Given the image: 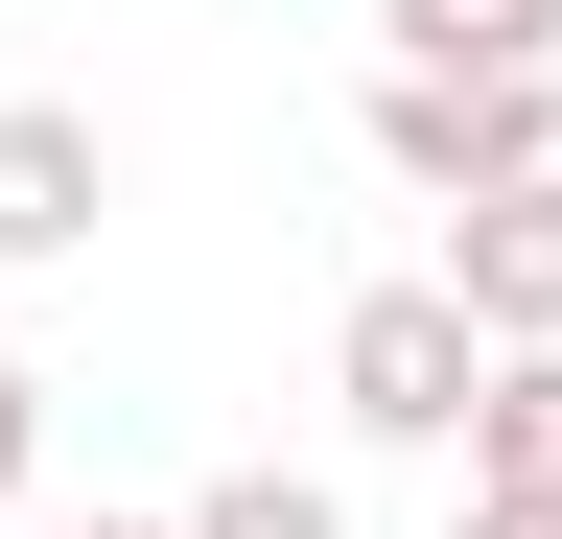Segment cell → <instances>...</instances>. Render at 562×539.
<instances>
[{
	"mask_svg": "<svg viewBox=\"0 0 562 539\" xmlns=\"http://www.w3.org/2000/svg\"><path fill=\"white\" fill-rule=\"evenodd\" d=\"M375 165L422 212H492V188L562 165V71H375Z\"/></svg>",
	"mask_w": 562,
	"mask_h": 539,
	"instance_id": "obj_1",
	"label": "cell"
},
{
	"mask_svg": "<svg viewBox=\"0 0 562 539\" xmlns=\"http://www.w3.org/2000/svg\"><path fill=\"white\" fill-rule=\"evenodd\" d=\"M469 493H492V516H562V352H492V398H469Z\"/></svg>",
	"mask_w": 562,
	"mask_h": 539,
	"instance_id": "obj_5",
	"label": "cell"
},
{
	"mask_svg": "<svg viewBox=\"0 0 562 539\" xmlns=\"http://www.w3.org/2000/svg\"><path fill=\"white\" fill-rule=\"evenodd\" d=\"M446 305L492 328V352H562V165L492 188V212H446Z\"/></svg>",
	"mask_w": 562,
	"mask_h": 539,
	"instance_id": "obj_3",
	"label": "cell"
},
{
	"mask_svg": "<svg viewBox=\"0 0 562 539\" xmlns=\"http://www.w3.org/2000/svg\"><path fill=\"white\" fill-rule=\"evenodd\" d=\"M398 71H562V0H375Z\"/></svg>",
	"mask_w": 562,
	"mask_h": 539,
	"instance_id": "obj_6",
	"label": "cell"
},
{
	"mask_svg": "<svg viewBox=\"0 0 562 539\" xmlns=\"http://www.w3.org/2000/svg\"><path fill=\"white\" fill-rule=\"evenodd\" d=\"M94 212H117V142L70 94H0V258H94Z\"/></svg>",
	"mask_w": 562,
	"mask_h": 539,
	"instance_id": "obj_4",
	"label": "cell"
},
{
	"mask_svg": "<svg viewBox=\"0 0 562 539\" xmlns=\"http://www.w3.org/2000/svg\"><path fill=\"white\" fill-rule=\"evenodd\" d=\"M24 469H47V375L0 352V516H24Z\"/></svg>",
	"mask_w": 562,
	"mask_h": 539,
	"instance_id": "obj_8",
	"label": "cell"
},
{
	"mask_svg": "<svg viewBox=\"0 0 562 539\" xmlns=\"http://www.w3.org/2000/svg\"><path fill=\"white\" fill-rule=\"evenodd\" d=\"M188 539H351L328 469H235V493H188Z\"/></svg>",
	"mask_w": 562,
	"mask_h": 539,
	"instance_id": "obj_7",
	"label": "cell"
},
{
	"mask_svg": "<svg viewBox=\"0 0 562 539\" xmlns=\"http://www.w3.org/2000/svg\"><path fill=\"white\" fill-rule=\"evenodd\" d=\"M328 398H351L375 446H469V398H492V328H469L446 282H375V305L328 328Z\"/></svg>",
	"mask_w": 562,
	"mask_h": 539,
	"instance_id": "obj_2",
	"label": "cell"
},
{
	"mask_svg": "<svg viewBox=\"0 0 562 539\" xmlns=\"http://www.w3.org/2000/svg\"><path fill=\"white\" fill-rule=\"evenodd\" d=\"M70 539H188V516H70Z\"/></svg>",
	"mask_w": 562,
	"mask_h": 539,
	"instance_id": "obj_10",
	"label": "cell"
},
{
	"mask_svg": "<svg viewBox=\"0 0 562 539\" xmlns=\"http://www.w3.org/2000/svg\"><path fill=\"white\" fill-rule=\"evenodd\" d=\"M446 539H562V516H492V493H469V516H446Z\"/></svg>",
	"mask_w": 562,
	"mask_h": 539,
	"instance_id": "obj_9",
	"label": "cell"
}]
</instances>
